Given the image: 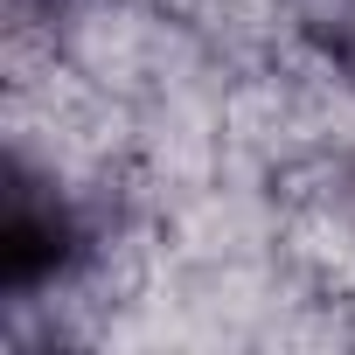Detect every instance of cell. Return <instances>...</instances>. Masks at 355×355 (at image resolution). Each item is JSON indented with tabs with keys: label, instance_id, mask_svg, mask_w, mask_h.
<instances>
[]
</instances>
